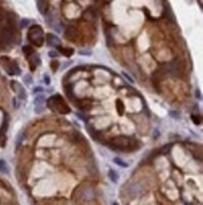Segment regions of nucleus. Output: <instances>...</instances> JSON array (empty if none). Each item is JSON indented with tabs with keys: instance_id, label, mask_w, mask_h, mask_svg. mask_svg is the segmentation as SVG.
Listing matches in <instances>:
<instances>
[{
	"instance_id": "obj_1",
	"label": "nucleus",
	"mask_w": 203,
	"mask_h": 205,
	"mask_svg": "<svg viewBox=\"0 0 203 205\" xmlns=\"http://www.w3.org/2000/svg\"><path fill=\"white\" fill-rule=\"evenodd\" d=\"M44 32L40 25H32L28 30V39L34 47H41L44 44Z\"/></svg>"
},
{
	"instance_id": "obj_2",
	"label": "nucleus",
	"mask_w": 203,
	"mask_h": 205,
	"mask_svg": "<svg viewBox=\"0 0 203 205\" xmlns=\"http://www.w3.org/2000/svg\"><path fill=\"white\" fill-rule=\"evenodd\" d=\"M48 106H49L53 111H58L60 113H69L70 110L69 107L67 106V103L64 102L63 97L59 94H55V96H51V97L48 100Z\"/></svg>"
},
{
	"instance_id": "obj_3",
	"label": "nucleus",
	"mask_w": 203,
	"mask_h": 205,
	"mask_svg": "<svg viewBox=\"0 0 203 205\" xmlns=\"http://www.w3.org/2000/svg\"><path fill=\"white\" fill-rule=\"evenodd\" d=\"M110 147L113 149H118V150H127L128 147H132L130 150L135 149L137 145L134 143V140H130V138L125 137V136H118L114 137L113 140L110 141Z\"/></svg>"
},
{
	"instance_id": "obj_4",
	"label": "nucleus",
	"mask_w": 203,
	"mask_h": 205,
	"mask_svg": "<svg viewBox=\"0 0 203 205\" xmlns=\"http://www.w3.org/2000/svg\"><path fill=\"white\" fill-rule=\"evenodd\" d=\"M164 71H165V73L167 74H169V76H173V77H181L183 74V67H182V64L179 62H172L169 64H167L164 65Z\"/></svg>"
},
{
	"instance_id": "obj_5",
	"label": "nucleus",
	"mask_w": 203,
	"mask_h": 205,
	"mask_svg": "<svg viewBox=\"0 0 203 205\" xmlns=\"http://www.w3.org/2000/svg\"><path fill=\"white\" fill-rule=\"evenodd\" d=\"M95 198V191L90 186L83 188L78 191V194H75V199H79L82 201H92Z\"/></svg>"
},
{
	"instance_id": "obj_6",
	"label": "nucleus",
	"mask_w": 203,
	"mask_h": 205,
	"mask_svg": "<svg viewBox=\"0 0 203 205\" xmlns=\"http://www.w3.org/2000/svg\"><path fill=\"white\" fill-rule=\"evenodd\" d=\"M11 87H13L14 92L16 93V97L19 98L20 101H24L26 98V92L25 89H24V87H21V84L19 82L16 81H11Z\"/></svg>"
},
{
	"instance_id": "obj_7",
	"label": "nucleus",
	"mask_w": 203,
	"mask_h": 205,
	"mask_svg": "<svg viewBox=\"0 0 203 205\" xmlns=\"http://www.w3.org/2000/svg\"><path fill=\"white\" fill-rule=\"evenodd\" d=\"M44 102H45V98L43 94H39L35 97L34 100V103H35V113H41L44 111Z\"/></svg>"
},
{
	"instance_id": "obj_8",
	"label": "nucleus",
	"mask_w": 203,
	"mask_h": 205,
	"mask_svg": "<svg viewBox=\"0 0 203 205\" xmlns=\"http://www.w3.org/2000/svg\"><path fill=\"white\" fill-rule=\"evenodd\" d=\"M44 40H46V44L50 45V47H59L60 45V39L51 33L46 34V37H44Z\"/></svg>"
},
{
	"instance_id": "obj_9",
	"label": "nucleus",
	"mask_w": 203,
	"mask_h": 205,
	"mask_svg": "<svg viewBox=\"0 0 203 205\" xmlns=\"http://www.w3.org/2000/svg\"><path fill=\"white\" fill-rule=\"evenodd\" d=\"M26 58H28L29 64H30L32 71H34V69H35V67H38V65L40 64V57H39L35 52H34V53H32L30 56H28Z\"/></svg>"
},
{
	"instance_id": "obj_10",
	"label": "nucleus",
	"mask_w": 203,
	"mask_h": 205,
	"mask_svg": "<svg viewBox=\"0 0 203 205\" xmlns=\"http://www.w3.org/2000/svg\"><path fill=\"white\" fill-rule=\"evenodd\" d=\"M65 38H67L68 40H71V42H74L76 39V29L74 27H71V25H68L67 28H65Z\"/></svg>"
},
{
	"instance_id": "obj_11",
	"label": "nucleus",
	"mask_w": 203,
	"mask_h": 205,
	"mask_svg": "<svg viewBox=\"0 0 203 205\" xmlns=\"http://www.w3.org/2000/svg\"><path fill=\"white\" fill-rule=\"evenodd\" d=\"M142 191H143V189L140 188V185H139V184H133V185L129 188V194L132 195V196H137V195H139Z\"/></svg>"
},
{
	"instance_id": "obj_12",
	"label": "nucleus",
	"mask_w": 203,
	"mask_h": 205,
	"mask_svg": "<svg viewBox=\"0 0 203 205\" xmlns=\"http://www.w3.org/2000/svg\"><path fill=\"white\" fill-rule=\"evenodd\" d=\"M37 7L41 14H46V0H37Z\"/></svg>"
},
{
	"instance_id": "obj_13",
	"label": "nucleus",
	"mask_w": 203,
	"mask_h": 205,
	"mask_svg": "<svg viewBox=\"0 0 203 205\" xmlns=\"http://www.w3.org/2000/svg\"><path fill=\"white\" fill-rule=\"evenodd\" d=\"M58 51L60 52L63 56H65V57H70L71 54L74 53V51L71 49V48H64V47H62V45H59L58 47Z\"/></svg>"
},
{
	"instance_id": "obj_14",
	"label": "nucleus",
	"mask_w": 203,
	"mask_h": 205,
	"mask_svg": "<svg viewBox=\"0 0 203 205\" xmlns=\"http://www.w3.org/2000/svg\"><path fill=\"white\" fill-rule=\"evenodd\" d=\"M83 16H84V19H85V20H88V22H93V20H94V18H95V13H94V11H93L92 9H88V10L85 11V13H84V15H83Z\"/></svg>"
},
{
	"instance_id": "obj_15",
	"label": "nucleus",
	"mask_w": 203,
	"mask_h": 205,
	"mask_svg": "<svg viewBox=\"0 0 203 205\" xmlns=\"http://www.w3.org/2000/svg\"><path fill=\"white\" fill-rule=\"evenodd\" d=\"M23 53L25 54L26 57L30 56L32 53H34V48H33L32 45H24V47H23Z\"/></svg>"
},
{
	"instance_id": "obj_16",
	"label": "nucleus",
	"mask_w": 203,
	"mask_h": 205,
	"mask_svg": "<svg viewBox=\"0 0 203 205\" xmlns=\"http://www.w3.org/2000/svg\"><path fill=\"white\" fill-rule=\"evenodd\" d=\"M108 175H109V179L112 180L113 183H117L118 181V179H119V175L114 171V170H109V172H108Z\"/></svg>"
},
{
	"instance_id": "obj_17",
	"label": "nucleus",
	"mask_w": 203,
	"mask_h": 205,
	"mask_svg": "<svg viewBox=\"0 0 203 205\" xmlns=\"http://www.w3.org/2000/svg\"><path fill=\"white\" fill-rule=\"evenodd\" d=\"M0 172H4V174L8 172V165L4 160H0Z\"/></svg>"
},
{
	"instance_id": "obj_18",
	"label": "nucleus",
	"mask_w": 203,
	"mask_h": 205,
	"mask_svg": "<svg viewBox=\"0 0 203 205\" xmlns=\"http://www.w3.org/2000/svg\"><path fill=\"white\" fill-rule=\"evenodd\" d=\"M113 161H114V164H117V165H119V166H122V167H127V166H128L127 162H124L122 159H119V157H115Z\"/></svg>"
},
{
	"instance_id": "obj_19",
	"label": "nucleus",
	"mask_w": 203,
	"mask_h": 205,
	"mask_svg": "<svg viewBox=\"0 0 203 205\" xmlns=\"http://www.w3.org/2000/svg\"><path fill=\"white\" fill-rule=\"evenodd\" d=\"M50 65H51L53 72H57L58 68H59V62H58V61H53V62L50 63Z\"/></svg>"
},
{
	"instance_id": "obj_20",
	"label": "nucleus",
	"mask_w": 203,
	"mask_h": 205,
	"mask_svg": "<svg viewBox=\"0 0 203 205\" xmlns=\"http://www.w3.org/2000/svg\"><path fill=\"white\" fill-rule=\"evenodd\" d=\"M117 106H118V113L123 114V103L121 101H117Z\"/></svg>"
},
{
	"instance_id": "obj_21",
	"label": "nucleus",
	"mask_w": 203,
	"mask_h": 205,
	"mask_svg": "<svg viewBox=\"0 0 203 205\" xmlns=\"http://www.w3.org/2000/svg\"><path fill=\"white\" fill-rule=\"evenodd\" d=\"M29 23H30V20H29V19H23V20L20 22V28H25V27H28Z\"/></svg>"
},
{
	"instance_id": "obj_22",
	"label": "nucleus",
	"mask_w": 203,
	"mask_h": 205,
	"mask_svg": "<svg viewBox=\"0 0 203 205\" xmlns=\"http://www.w3.org/2000/svg\"><path fill=\"white\" fill-rule=\"evenodd\" d=\"M5 18H7V13H5L3 9H0V23L5 22Z\"/></svg>"
},
{
	"instance_id": "obj_23",
	"label": "nucleus",
	"mask_w": 203,
	"mask_h": 205,
	"mask_svg": "<svg viewBox=\"0 0 203 205\" xmlns=\"http://www.w3.org/2000/svg\"><path fill=\"white\" fill-rule=\"evenodd\" d=\"M192 120H193V122H194L196 125H199V123H201V118H199V116H196V114H193V116H192Z\"/></svg>"
},
{
	"instance_id": "obj_24",
	"label": "nucleus",
	"mask_w": 203,
	"mask_h": 205,
	"mask_svg": "<svg viewBox=\"0 0 203 205\" xmlns=\"http://www.w3.org/2000/svg\"><path fill=\"white\" fill-rule=\"evenodd\" d=\"M49 57H51L53 59H55V58L58 57V53L54 52V51H50V52H49Z\"/></svg>"
},
{
	"instance_id": "obj_25",
	"label": "nucleus",
	"mask_w": 203,
	"mask_h": 205,
	"mask_svg": "<svg viewBox=\"0 0 203 205\" xmlns=\"http://www.w3.org/2000/svg\"><path fill=\"white\" fill-rule=\"evenodd\" d=\"M24 82H25L26 84H30V83H32V78H30V76H25V77H24Z\"/></svg>"
},
{
	"instance_id": "obj_26",
	"label": "nucleus",
	"mask_w": 203,
	"mask_h": 205,
	"mask_svg": "<svg viewBox=\"0 0 203 205\" xmlns=\"http://www.w3.org/2000/svg\"><path fill=\"white\" fill-rule=\"evenodd\" d=\"M79 53L83 54V56H90V54H92V51H89V49H88V51H80Z\"/></svg>"
},
{
	"instance_id": "obj_27",
	"label": "nucleus",
	"mask_w": 203,
	"mask_h": 205,
	"mask_svg": "<svg viewBox=\"0 0 203 205\" xmlns=\"http://www.w3.org/2000/svg\"><path fill=\"white\" fill-rule=\"evenodd\" d=\"M13 105H14V107H15V108H19V106H20L19 101H18L16 98H14V100H13Z\"/></svg>"
},
{
	"instance_id": "obj_28",
	"label": "nucleus",
	"mask_w": 203,
	"mask_h": 205,
	"mask_svg": "<svg viewBox=\"0 0 203 205\" xmlns=\"http://www.w3.org/2000/svg\"><path fill=\"white\" fill-rule=\"evenodd\" d=\"M44 82H45L46 84H49V83H50V78H49V76H46V74L44 76Z\"/></svg>"
},
{
	"instance_id": "obj_29",
	"label": "nucleus",
	"mask_w": 203,
	"mask_h": 205,
	"mask_svg": "<svg viewBox=\"0 0 203 205\" xmlns=\"http://www.w3.org/2000/svg\"><path fill=\"white\" fill-rule=\"evenodd\" d=\"M172 116H174V118H178V113H174V112H171Z\"/></svg>"
},
{
	"instance_id": "obj_30",
	"label": "nucleus",
	"mask_w": 203,
	"mask_h": 205,
	"mask_svg": "<svg viewBox=\"0 0 203 205\" xmlns=\"http://www.w3.org/2000/svg\"><path fill=\"white\" fill-rule=\"evenodd\" d=\"M196 94L198 96V98H201V93H199V91H196Z\"/></svg>"
},
{
	"instance_id": "obj_31",
	"label": "nucleus",
	"mask_w": 203,
	"mask_h": 205,
	"mask_svg": "<svg viewBox=\"0 0 203 205\" xmlns=\"http://www.w3.org/2000/svg\"><path fill=\"white\" fill-rule=\"evenodd\" d=\"M113 205H118V204L117 203H113Z\"/></svg>"
}]
</instances>
